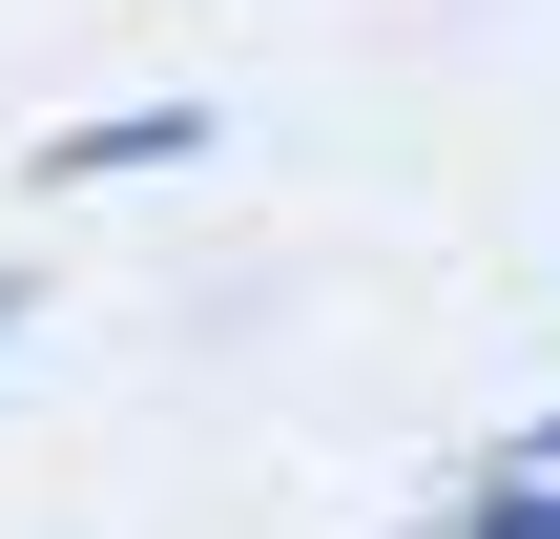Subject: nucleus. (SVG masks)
<instances>
[{
	"instance_id": "1",
	"label": "nucleus",
	"mask_w": 560,
	"mask_h": 539,
	"mask_svg": "<svg viewBox=\"0 0 560 539\" xmlns=\"http://www.w3.org/2000/svg\"><path fill=\"white\" fill-rule=\"evenodd\" d=\"M208 145H229L208 104H83V125H42L21 166H42V187H145V166H208Z\"/></svg>"
},
{
	"instance_id": "2",
	"label": "nucleus",
	"mask_w": 560,
	"mask_h": 539,
	"mask_svg": "<svg viewBox=\"0 0 560 539\" xmlns=\"http://www.w3.org/2000/svg\"><path fill=\"white\" fill-rule=\"evenodd\" d=\"M436 539H560V478H499V457H478V499H457Z\"/></svg>"
},
{
	"instance_id": "3",
	"label": "nucleus",
	"mask_w": 560,
	"mask_h": 539,
	"mask_svg": "<svg viewBox=\"0 0 560 539\" xmlns=\"http://www.w3.org/2000/svg\"><path fill=\"white\" fill-rule=\"evenodd\" d=\"M499 478H560V415H540V436H499Z\"/></svg>"
},
{
	"instance_id": "4",
	"label": "nucleus",
	"mask_w": 560,
	"mask_h": 539,
	"mask_svg": "<svg viewBox=\"0 0 560 539\" xmlns=\"http://www.w3.org/2000/svg\"><path fill=\"white\" fill-rule=\"evenodd\" d=\"M21 312H42V291H21V270H0V332H21Z\"/></svg>"
}]
</instances>
